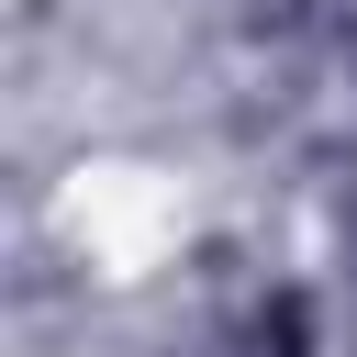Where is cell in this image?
<instances>
[{
    "label": "cell",
    "instance_id": "obj_1",
    "mask_svg": "<svg viewBox=\"0 0 357 357\" xmlns=\"http://www.w3.org/2000/svg\"><path fill=\"white\" fill-rule=\"evenodd\" d=\"M56 223H67V245L100 268V279H145V268H167L178 257V190L156 178V167H78L67 178V201H56Z\"/></svg>",
    "mask_w": 357,
    "mask_h": 357
}]
</instances>
